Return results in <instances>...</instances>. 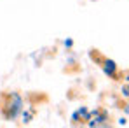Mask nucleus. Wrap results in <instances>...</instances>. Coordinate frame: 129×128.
Segmentation results:
<instances>
[{
	"mask_svg": "<svg viewBox=\"0 0 129 128\" xmlns=\"http://www.w3.org/2000/svg\"><path fill=\"white\" fill-rule=\"evenodd\" d=\"M23 111V98L19 93L12 91L5 97V102L2 105V112H4V118L7 121H14Z\"/></svg>",
	"mask_w": 129,
	"mask_h": 128,
	"instance_id": "1",
	"label": "nucleus"
},
{
	"mask_svg": "<svg viewBox=\"0 0 129 128\" xmlns=\"http://www.w3.org/2000/svg\"><path fill=\"white\" fill-rule=\"evenodd\" d=\"M120 93H122V97H124V98H127V97H129V86H127V83H126V84L122 86Z\"/></svg>",
	"mask_w": 129,
	"mask_h": 128,
	"instance_id": "6",
	"label": "nucleus"
},
{
	"mask_svg": "<svg viewBox=\"0 0 129 128\" xmlns=\"http://www.w3.org/2000/svg\"><path fill=\"white\" fill-rule=\"evenodd\" d=\"M63 46H64V47H68V49H70V47L73 46V41H72V39H66V41L63 42Z\"/></svg>",
	"mask_w": 129,
	"mask_h": 128,
	"instance_id": "7",
	"label": "nucleus"
},
{
	"mask_svg": "<svg viewBox=\"0 0 129 128\" xmlns=\"http://www.w3.org/2000/svg\"><path fill=\"white\" fill-rule=\"evenodd\" d=\"M117 70H119V65L115 63L113 60H110V58L103 60V72L107 74L108 77H115L117 76Z\"/></svg>",
	"mask_w": 129,
	"mask_h": 128,
	"instance_id": "3",
	"label": "nucleus"
},
{
	"mask_svg": "<svg viewBox=\"0 0 129 128\" xmlns=\"http://www.w3.org/2000/svg\"><path fill=\"white\" fill-rule=\"evenodd\" d=\"M21 119H23V123L26 125V123H30L31 119H33V111H21Z\"/></svg>",
	"mask_w": 129,
	"mask_h": 128,
	"instance_id": "5",
	"label": "nucleus"
},
{
	"mask_svg": "<svg viewBox=\"0 0 129 128\" xmlns=\"http://www.w3.org/2000/svg\"><path fill=\"white\" fill-rule=\"evenodd\" d=\"M119 125L120 126H127V118H120L119 119Z\"/></svg>",
	"mask_w": 129,
	"mask_h": 128,
	"instance_id": "8",
	"label": "nucleus"
},
{
	"mask_svg": "<svg viewBox=\"0 0 129 128\" xmlns=\"http://www.w3.org/2000/svg\"><path fill=\"white\" fill-rule=\"evenodd\" d=\"M108 112L105 111H98L94 116H91L87 119V126H107L108 123Z\"/></svg>",
	"mask_w": 129,
	"mask_h": 128,
	"instance_id": "2",
	"label": "nucleus"
},
{
	"mask_svg": "<svg viewBox=\"0 0 129 128\" xmlns=\"http://www.w3.org/2000/svg\"><path fill=\"white\" fill-rule=\"evenodd\" d=\"M91 116H89V111H87V107H79L73 114H72V123H77L79 119H82V121H87Z\"/></svg>",
	"mask_w": 129,
	"mask_h": 128,
	"instance_id": "4",
	"label": "nucleus"
}]
</instances>
